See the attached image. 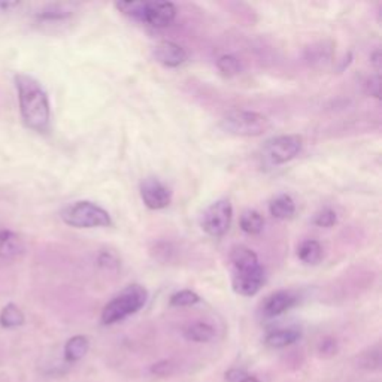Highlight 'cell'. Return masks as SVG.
Segmentation results:
<instances>
[{"mask_svg":"<svg viewBox=\"0 0 382 382\" xmlns=\"http://www.w3.org/2000/svg\"><path fill=\"white\" fill-rule=\"evenodd\" d=\"M16 87L20 102V112L24 124L39 133L47 131L50 127V100L42 85L28 75L16 77Z\"/></svg>","mask_w":382,"mask_h":382,"instance_id":"cell-1","label":"cell"},{"mask_svg":"<svg viewBox=\"0 0 382 382\" xmlns=\"http://www.w3.org/2000/svg\"><path fill=\"white\" fill-rule=\"evenodd\" d=\"M233 268V290L241 296H256L266 281V272L257 254L245 245H236L230 253Z\"/></svg>","mask_w":382,"mask_h":382,"instance_id":"cell-2","label":"cell"},{"mask_svg":"<svg viewBox=\"0 0 382 382\" xmlns=\"http://www.w3.org/2000/svg\"><path fill=\"white\" fill-rule=\"evenodd\" d=\"M146 300H148V293L142 285L131 284L126 287L104 307L100 315L102 324L112 326L130 315H135L145 306Z\"/></svg>","mask_w":382,"mask_h":382,"instance_id":"cell-3","label":"cell"},{"mask_svg":"<svg viewBox=\"0 0 382 382\" xmlns=\"http://www.w3.org/2000/svg\"><path fill=\"white\" fill-rule=\"evenodd\" d=\"M222 129L229 135L256 138L266 133L271 130L272 124L266 115L254 111H230L219 123Z\"/></svg>","mask_w":382,"mask_h":382,"instance_id":"cell-4","label":"cell"},{"mask_svg":"<svg viewBox=\"0 0 382 382\" xmlns=\"http://www.w3.org/2000/svg\"><path fill=\"white\" fill-rule=\"evenodd\" d=\"M62 219L67 226L77 229H96L112 226V219L108 211L88 200H81L69 204V207L62 211Z\"/></svg>","mask_w":382,"mask_h":382,"instance_id":"cell-5","label":"cell"},{"mask_svg":"<svg viewBox=\"0 0 382 382\" xmlns=\"http://www.w3.org/2000/svg\"><path fill=\"white\" fill-rule=\"evenodd\" d=\"M233 208L231 203L226 199L214 202L211 207L203 212L202 229L211 238H223L231 226Z\"/></svg>","mask_w":382,"mask_h":382,"instance_id":"cell-6","label":"cell"},{"mask_svg":"<svg viewBox=\"0 0 382 382\" xmlns=\"http://www.w3.org/2000/svg\"><path fill=\"white\" fill-rule=\"evenodd\" d=\"M303 141L298 135H284L269 139L263 146V155L271 165H284L302 151Z\"/></svg>","mask_w":382,"mask_h":382,"instance_id":"cell-7","label":"cell"},{"mask_svg":"<svg viewBox=\"0 0 382 382\" xmlns=\"http://www.w3.org/2000/svg\"><path fill=\"white\" fill-rule=\"evenodd\" d=\"M141 197L146 208L158 211L170 204L172 195L169 188L157 178H146L141 184Z\"/></svg>","mask_w":382,"mask_h":382,"instance_id":"cell-8","label":"cell"},{"mask_svg":"<svg viewBox=\"0 0 382 382\" xmlns=\"http://www.w3.org/2000/svg\"><path fill=\"white\" fill-rule=\"evenodd\" d=\"M176 6L170 2H145L142 23L155 28H165L175 21Z\"/></svg>","mask_w":382,"mask_h":382,"instance_id":"cell-9","label":"cell"},{"mask_svg":"<svg viewBox=\"0 0 382 382\" xmlns=\"http://www.w3.org/2000/svg\"><path fill=\"white\" fill-rule=\"evenodd\" d=\"M296 303H298V298L293 295L291 291L281 290V291L273 293V295H271L269 298H266V300L263 302L261 312L266 318H275L290 311L293 306H296Z\"/></svg>","mask_w":382,"mask_h":382,"instance_id":"cell-10","label":"cell"},{"mask_svg":"<svg viewBox=\"0 0 382 382\" xmlns=\"http://www.w3.org/2000/svg\"><path fill=\"white\" fill-rule=\"evenodd\" d=\"M154 57L158 63L166 67H178L187 62V51L178 43L165 40L160 42L154 50Z\"/></svg>","mask_w":382,"mask_h":382,"instance_id":"cell-11","label":"cell"},{"mask_svg":"<svg viewBox=\"0 0 382 382\" xmlns=\"http://www.w3.org/2000/svg\"><path fill=\"white\" fill-rule=\"evenodd\" d=\"M24 253V242L17 233L0 227V258L12 260Z\"/></svg>","mask_w":382,"mask_h":382,"instance_id":"cell-12","label":"cell"},{"mask_svg":"<svg viewBox=\"0 0 382 382\" xmlns=\"http://www.w3.org/2000/svg\"><path fill=\"white\" fill-rule=\"evenodd\" d=\"M302 337V332L296 327L288 329H278L266 334L264 342L271 348H285L293 344H296Z\"/></svg>","mask_w":382,"mask_h":382,"instance_id":"cell-13","label":"cell"},{"mask_svg":"<svg viewBox=\"0 0 382 382\" xmlns=\"http://www.w3.org/2000/svg\"><path fill=\"white\" fill-rule=\"evenodd\" d=\"M88 349H90V341L87 336H73L65 345V360L67 363H77L85 357Z\"/></svg>","mask_w":382,"mask_h":382,"instance_id":"cell-14","label":"cell"},{"mask_svg":"<svg viewBox=\"0 0 382 382\" xmlns=\"http://www.w3.org/2000/svg\"><path fill=\"white\" fill-rule=\"evenodd\" d=\"M269 212L276 219L291 218L296 212V203L288 195H279L269 203Z\"/></svg>","mask_w":382,"mask_h":382,"instance_id":"cell-15","label":"cell"},{"mask_svg":"<svg viewBox=\"0 0 382 382\" xmlns=\"http://www.w3.org/2000/svg\"><path fill=\"white\" fill-rule=\"evenodd\" d=\"M184 336L185 339L193 341V342H209L214 339L215 336V330L208 322H193V324H190L185 330H184Z\"/></svg>","mask_w":382,"mask_h":382,"instance_id":"cell-16","label":"cell"},{"mask_svg":"<svg viewBox=\"0 0 382 382\" xmlns=\"http://www.w3.org/2000/svg\"><path fill=\"white\" fill-rule=\"evenodd\" d=\"M24 314L17 305L9 303L0 311V326L4 329H17L24 324Z\"/></svg>","mask_w":382,"mask_h":382,"instance_id":"cell-17","label":"cell"},{"mask_svg":"<svg viewBox=\"0 0 382 382\" xmlns=\"http://www.w3.org/2000/svg\"><path fill=\"white\" fill-rule=\"evenodd\" d=\"M298 256L305 264H317L322 257V248L314 239L303 241L298 249Z\"/></svg>","mask_w":382,"mask_h":382,"instance_id":"cell-18","label":"cell"},{"mask_svg":"<svg viewBox=\"0 0 382 382\" xmlns=\"http://www.w3.org/2000/svg\"><path fill=\"white\" fill-rule=\"evenodd\" d=\"M239 226H241L242 231L246 234H258L263 230L264 219L257 211L248 209V211L242 212L241 219H239Z\"/></svg>","mask_w":382,"mask_h":382,"instance_id":"cell-19","label":"cell"},{"mask_svg":"<svg viewBox=\"0 0 382 382\" xmlns=\"http://www.w3.org/2000/svg\"><path fill=\"white\" fill-rule=\"evenodd\" d=\"M217 67L224 77H236L242 70V65L239 62V58L231 55V54H226V55L219 57L217 60Z\"/></svg>","mask_w":382,"mask_h":382,"instance_id":"cell-20","label":"cell"},{"mask_svg":"<svg viewBox=\"0 0 382 382\" xmlns=\"http://www.w3.org/2000/svg\"><path fill=\"white\" fill-rule=\"evenodd\" d=\"M115 8L121 11L124 16L138 20L142 23L143 20V9H145V2H116Z\"/></svg>","mask_w":382,"mask_h":382,"instance_id":"cell-21","label":"cell"},{"mask_svg":"<svg viewBox=\"0 0 382 382\" xmlns=\"http://www.w3.org/2000/svg\"><path fill=\"white\" fill-rule=\"evenodd\" d=\"M200 302V298L196 295L195 291L191 290H182L175 293V295L170 298V305L176 307H184V306H193Z\"/></svg>","mask_w":382,"mask_h":382,"instance_id":"cell-22","label":"cell"},{"mask_svg":"<svg viewBox=\"0 0 382 382\" xmlns=\"http://www.w3.org/2000/svg\"><path fill=\"white\" fill-rule=\"evenodd\" d=\"M70 13L72 11L67 8V5H51L43 9L39 17L45 20H60L69 17Z\"/></svg>","mask_w":382,"mask_h":382,"instance_id":"cell-23","label":"cell"},{"mask_svg":"<svg viewBox=\"0 0 382 382\" xmlns=\"http://www.w3.org/2000/svg\"><path fill=\"white\" fill-rule=\"evenodd\" d=\"M336 212L330 208L321 209L314 217V224L318 227H332L336 224Z\"/></svg>","mask_w":382,"mask_h":382,"instance_id":"cell-24","label":"cell"},{"mask_svg":"<svg viewBox=\"0 0 382 382\" xmlns=\"http://www.w3.org/2000/svg\"><path fill=\"white\" fill-rule=\"evenodd\" d=\"M381 364V354H379V348H373L369 352H364L361 357V366L366 367V369H378Z\"/></svg>","mask_w":382,"mask_h":382,"instance_id":"cell-25","label":"cell"},{"mask_svg":"<svg viewBox=\"0 0 382 382\" xmlns=\"http://www.w3.org/2000/svg\"><path fill=\"white\" fill-rule=\"evenodd\" d=\"M172 371H173V366L169 361H161V363H157L151 367V372L155 375H160V376H166V375L172 373Z\"/></svg>","mask_w":382,"mask_h":382,"instance_id":"cell-26","label":"cell"},{"mask_svg":"<svg viewBox=\"0 0 382 382\" xmlns=\"http://www.w3.org/2000/svg\"><path fill=\"white\" fill-rule=\"evenodd\" d=\"M366 88H367V93H369L371 96H375L376 99H379V88H381V84H379V75L376 73L375 77H371L369 80H367L366 82Z\"/></svg>","mask_w":382,"mask_h":382,"instance_id":"cell-27","label":"cell"},{"mask_svg":"<svg viewBox=\"0 0 382 382\" xmlns=\"http://www.w3.org/2000/svg\"><path fill=\"white\" fill-rule=\"evenodd\" d=\"M320 351H321V354L333 356V354H336L337 345H336V342L333 339H326V341H322V344L320 346Z\"/></svg>","mask_w":382,"mask_h":382,"instance_id":"cell-28","label":"cell"},{"mask_svg":"<svg viewBox=\"0 0 382 382\" xmlns=\"http://www.w3.org/2000/svg\"><path fill=\"white\" fill-rule=\"evenodd\" d=\"M245 373L246 372H244L242 369H230L229 372H226V381L227 382H239Z\"/></svg>","mask_w":382,"mask_h":382,"instance_id":"cell-29","label":"cell"},{"mask_svg":"<svg viewBox=\"0 0 382 382\" xmlns=\"http://www.w3.org/2000/svg\"><path fill=\"white\" fill-rule=\"evenodd\" d=\"M16 6H18V2H0V9H4V11H8Z\"/></svg>","mask_w":382,"mask_h":382,"instance_id":"cell-30","label":"cell"},{"mask_svg":"<svg viewBox=\"0 0 382 382\" xmlns=\"http://www.w3.org/2000/svg\"><path fill=\"white\" fill-rule=\"evenodd\" d=\"M239 382H260V381H258L256 376H251V375L245 373V375H244V378H242Z\"/></svg>","mask_w":382,"mask_h":382,"instance_id":"cell-31","label":"cell"},{"mask_svg":"<svg viewBox=\"0 0 382 382\" xmlns=\"http://www.w3.org/2000/svg\"><path fill=\"white\" fill-rule=\"evenodd\" d=\"M372 63L376 66V69L379 70V51H376L375 54H373V57H372Z\"/></svg>","mask_w":382,"mask_h":382,"instance_id":"cell-32","label":"cell"}]
</instances>
